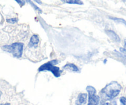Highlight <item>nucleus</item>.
Here are the masks:
<instances>
[{"label": "nucleus", "mask_w": 126, "mask_h": 105, "mask_svg": "<svg viewBox=\"0 0 126 105\" xmlns=\"http://www.w3.org/2000/svg\"><path fill=\"white\" fill-rule=\"evenodd\" d=\"M122 87L116 81H112L107 84L100 92L103 101L112 100L118 97L121 91Z\"/></svg>", "instance_id": "f257e3e1"}, {"label": "nucleus", "mask_w": 126, "mask_h": 105, "mask_svg": "<svg viewBox=\"0 0 126 105\" xmlns=\"http://www.w3.org/2000/svg\"><path fill=\"white\" fill-rule=\"evenodd\" d=\"M59 63L57 60H52L42 65L38 68V71H48L51 72L55 77H59L62 73V71L58 66H55Z\"/></svg>", "instance_id": "f03ea898"}, {"label": "nucleus", "mask_w": 126, "mask_h": 105, "mask_svg": "<svg viewBox=\"0 0 126 105\" xmlns=\"http://www.w3.org/2000/svg\"><path fill=\"white\" fill-rule=\"evenodd\" d=\"M24 44L22 43H14L2 47L3 50L11 53L14 57L20 58L22 56Z\"/></svg>", "instance_id": "7ed1b4c3"}, {"label": "nucleus", "mask_w": 126, "mask_h": 105, "mask_svg": "<svg viewBox=\"0 0 126 105\" xmlns=\"http://www.w3.org/2000/svg\"><path fill=\"white\" fill-rule=\"evenodd\" d=\"M86 90L88 93V103L87 105H98L100 98L96 94L97 91L95 87L88 86L86 87Z\"/></svg>", "instance_id": "20e7f679"}, {"label": "nucleus", "mask_w": 126, "mask_h": 105, "mask_svg": "<svg viewBox=\"0 0 126 105\" xmlns=\"http://www.w3.org/2000/svg\"><path fill=\"white\" fill-rule=\"evenodd\" d=\"M105 33L110 37V38L111 40H113V41L116 42V43H119L121 41V38H119L118 34H116L114 31L111 30H106Z\"/></svg>", "instance_id": "39448f33"}, {"label": "nucleus", "mask_w": 126, "mask_h": 105, "mask_svg": "<svg viewBox=\"0 0 126 105\" xmlns=\"http://www.w3.org/2000/svg\"><path fill=\"white\" fill-rule=\"evenodd\" d=\"M39 42V38L37 34H33L32 36L30 39V42L28 43V47H36L38 45V43Z\"/></svg>", "instance_id": "423d86ee"}, {"label": "nucleus", "mask_w": 126, "mask_h": 105, "mask_svg": "<svg viewBox=\"0 0 126 105\" xmlns=\"http://www.w3.org/2000/svg\"><path fill=\"white\" fill-rule=\"evenodd\" d=\"M87 99V95L84 93H81L78 96L75 104L76 105H82L86 103Z\"/></svg>", "instance_id": "0eeeda50"}, {"label": "nucleus", "mask_w": 126, "mask_h": 105, "mask_svg": "<svg viewBox=\"0 0 126 105\" xmlns=\"http://www.w3.org/2000/svg\"><path fill=\"white\" fill-rule=\"evenodd\" d=\"M63 69L66 70H68V71H73V72H79V68L76 65H75V64L73 63L66 64V65L63 67Z\"/></svg>", "instance_id": "6e6552de"}, {"label": "nucleus", "mask_w": 126, "mask_h": 105, "mask_svg": "<svg viewBox=\"0 0 126 105\" xmlns=\"http://www.w3.org/2000/svg\"><path fill=\"white\" fill-rule=\"evenodd\" d=\"M23 1H24L25 2H27V3L29 4L31 6H32V7H33V9H34V10H35L36 11H37L38 12H39V13L41 14L42 12H43V11H42V10L40 8H39V7H38L37 5H36L33 2V1H32V0H23Z\"/></svg>", "instance_id": "1a4fd4ad"}, {"label": "nucleus", "mask_w": 126, "mask_h": 105, "mask_svg": "<svg viewBox=\"0 0 126 105\" xmlns=\"http://www.w3.org/2000/svg\"><path fill=\"white\" fill-rule=\"evenodd\" d=\"M60 1L63 3L70 4L82 5L84 4L81 0H60Z\"/></svg>", "instance_id": "9d476101"}, {"label": "nucleus", "mask_w": 126, "mask_h": 105, "mask_svg": "<svg viewBox=\"0 0 126 105\" xmlns=\"http://www.w3.org/2000/svg\"><path fill=\"white\" fill-rule=\"evenodd\" d=\"M114 52L116 53V54L117 56L119 58V59H120V60H121V61H123L124 64H126V55H125V54H123V53H122V52H120L116 51V50H115V51H114Z\"/></svg>", "instance_id": "9b49d317"}, {"label": "nucleus", "mask_w": 126, "mask_h": 105, "mask_svg": "<svg viewBox=\"0 0 126 105\" xmlns=\"http://www.w3.org/2000/svg\"><path fill=\"white\" fill-rule=\"evenodd\" d=\"M110 18L113 20L114 22H117V23H122V24L124 25L126 27V20H125L124 19H123V18H117V17H110Z\"/></svg>", "instance_id": "f8f14e48"}, {"label": "nucleus", "mask_w": 126, "mask_h": 105, "mask_svg": "<svg viewBox=\"0 0 126 105\" xmlns=\"http://www.w3.org/2000/svg\"><path fill=\"white\" fill-rule=\"evenodd\" d=\"M6 21H7V23H11V24H14V23H17V22L18 21V19L17 18H16V17H15V18H7V19H6Z\"/></svg>", "instance_id": "ddd939ff"}, {"label": "nucleus", "mask_w": 126, "mask_h": 105, "mask_svg": "<svg viewBox=\"0 0 126 105\" xmlns=\"http://www.w3.org/2000/svg\"><path fill=\"white\" fill-rule=\"evenodd\" d=\"M119 100H120V102H121V105H126V97H121L120 99H119Z\"/></svg>", "instance_id": "4468645a"}, {"label": "nucleus", "mask_w": 126, "mask_h": 105, "mask_svg": "<svg viewBox=\"0 0 126 105\" xmlns=\"http://www.w3.org/2000/svg\"><path fill=\"white\" fill-rule=\"evenodd\" d=\"M120 51L121 52L123 53V54H126V41L124 42V47L120 48Z\"/></svg>", "instance_id": "2eb2a0df"}, {"label": "nucleus", "mask_w": 126, "mask_h": 105, "mask_svg": "<svg viewBox=\"0 0 126 105\" xmlns=\"http://www.w3.org/2000/svg\"><path fill=\"white\" fill-rule=\"evenodd\" d=\"M14 1H16V2H17V3L20 5V7L24 6L25 2L23 1H22V0H14Z\"/></svg>", "instance_id": "dca6fc26"}, {"label": "nucleus", "mask_w": 126, "mask_h": 105, "mask_svg": "<svg viewBox=\"0 0 126 105\" xmlns=\"http://www.w3.org/2000/svg\"><path fill=\"white\" fill-rule=\"evenodd\" d=\"M33 1H34V2H36V3L39 4H42L41 0H33Z\"/></svg>", "instance_id": "f3484780"}, {"label": "nucleus", "mask_w": 126, "mask_h": 105, "mask_svg": "<svg viewBox=\"0 0 126 105\" xmlns=\"http://www.w3.org/2000/svg\"><path fill=\"white\" fill-rule=\"evenodd\" d=\"M101 105H111L109 103H107V102H103V103H101Z\"/></svg>", "instance_id": "a211bd4d"}, {"label": "nucleus", "mask_w": 126, "mask_h": 105, "mask_svg": "<svg viewBox=\"0 0 126 105\" xmlns=\"http://www.w3.org/2000/svg\"><path fill=\"white\" fill-rule=\"evenodd\" d=\"M0 105H11L9 104V103H4V104H1Z\"/></svg>", "instance_id": "6ab92c4d"}, {"label": "nucleus", "mask_w": 126, "mask_h": 105, "mask_svg": "<svg viewBox=\"0 0 126 105\" xmlns=\"http://www.w3.org/2000/svg\"><path fill=\"white\" fill-rule=\"evenodd\" d=\"M1 95H2V93L0 92V98H1Z\"/></svg>", "instance_id": "aec40b11"}, {"label": "nucleus", "mask_w": 126, "mask_h": 105, "mask_svg": "<svg viewBox=\"0 0 126 105\" xmlns=\"http://www.w3.org/2000/svg\"><path fill=\"white\" fill-rule=\"evenodd\" d=\"M107 60L105 59V61H104V63H106V62H107Z\"/></svg>", "instance_id": "412c9836"}, {"label": "nucleus", "mask_w": 126, "mask_h": 105, "mask_svg": "<svg viewBox=\"0 0 126 105\" xmlns=\"http://www.w3.org/2000/svg\"><path fill=\"white\" fill-rule=\"evenodd\" d=\"M122 1H123V2H126V0H122Z\"/></svg>", "instance_id": "4be33fe9"}]
</instances>
